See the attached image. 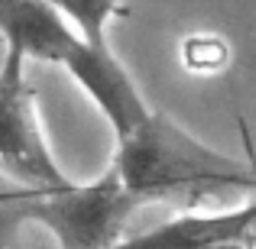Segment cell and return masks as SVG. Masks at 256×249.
<instances>
[{"mask_svg":"<svg viewBox=\"0 0 256 249\" xmlns=\"http://www.w3.org/2000/svg\"><path fill=\"white\" fill-rule=\"evenodd\" d=\"M0 165L6 178L23 188H62L72 181L58 168L42 133L26 62L10 52L0 65Z\"/></svg>","mask_w":256,"mask_h":249,"instance_id":"cell-3","label":"cell"},{"mask_svg":"<svg viewBox=\"0 0 256 249\" xmlns=\"http://www.w3.org/2000/svg\"><path fill=\"white\" fill-rule=\"evenodd\" d=\"M114 168L143 204L150 201H198L224 191H253L256 168L246 159L224 156L156 110L133 136L117 143Z\"/></svg>","mask_w":256,"mask_h":249,"instance_id":"cell-1","label":"cell"},{"mask_svg":"<svg viewBox=\"0 0 256 249\" xmlns=\"http://www.w3.org/2000/svg\"><path fill=\"white\" fill-rule=\"evenodd\" d=\"M234 49L218 32H192L182 42V62L192 75H220L230 65Z\"/></svg>","mask_w":256,"mask_h":249,"instance_id":"cell-8","label":"cell"},{"mask_svg":"<svg viewBox=\"0 0 256 249\" xmlns=\"http://www.w3.org/2000/svg\"><path fill=\"white\" fill-rule=\"evenodd\" d=\"M75 84L82 87L88 97L98 104V110L104 113V120L114 126V136L126 139L152 117V107L146 104V97L140 94L136 81L130 78V71L120 65V58L110 52V45H91V42H78L68 52L62 65Z\"/></svg>","mask_w":256,"mask_h":249,"instance_id":"cell-4","label":"cell"},{"mask_svg":"<svg viewBox=\"0 0 256 249\" xmlns=\"http://www.w3.org/2000/svg\"><path fill=\"white\" fill-rule=\"evenodd\" d=\"M224 240H253V201L230 211L182 214L146 233L126 237L117 249H208Z\"/></svg>","mask_w":256,"mask_h":249,"instance_id":"cell-6","label":"cell"},{"mask_svg":"<svg viewBox=\"0 0 256 249\" xmlns=\"http://www.w3.org/2000/svg\"><path fill=\"white\" fill-rule=\"evenodd\" d=\"M0 29L10 55L23 62L65 65L82 32L49 0H0Z\"/></svg>","mask_w":256,"mask_h":249,"instance_id":"cell-5","label":"cell"},{"mask_svg":"<svg viewBox=\"0 0 256 249\" xmlns=\"http://www.w3.org/2000/svg\"><path fill=\"white\" fill-rule=\"evenodd\" d=\"M49 3L62 10V16L91 45H107V26L114 16H130L124 0H49Z\"/></svg>","mask_w":256,"mask_h":249,"instance_id":"cell-7","label":"cell"},{"mask_svg":"<svg viewBox=\"0 0 256 249\" xmlns=\"http://www.w3.org/2000/svg\"><path fill=\"white\" fill-rule=\"evenodd\" d=\"M237 123H240V139H244L246 159H250L253 168H256V143H253V133H250V126H246V120H244V117H240ZM250 201H253V249H256V185H253V191H250Z\"/></svg>","mask_w":256,"mask_h":249,"instance_id":"cell-9","label":"cell"},{"mask_svg":"<svg viewBox=\"0 0 256 249\" xmlns=\"http://www.w3.org/2000/svg\"><path fill=\"white\" fill-rule=\"evenodd\" d=\"M136 207H143V201L110 165L84 185L6 188L0 198V224L6 233L20 224H39L58 240V249H117L126 240V224Z\"/></svg>","mask_w":256,"mask_h":249,"instance_id":"cell-2","label":"cell"}]
</instances>
